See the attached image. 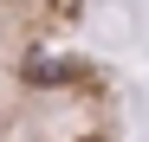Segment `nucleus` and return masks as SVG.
<instances>
[]
</instances>
